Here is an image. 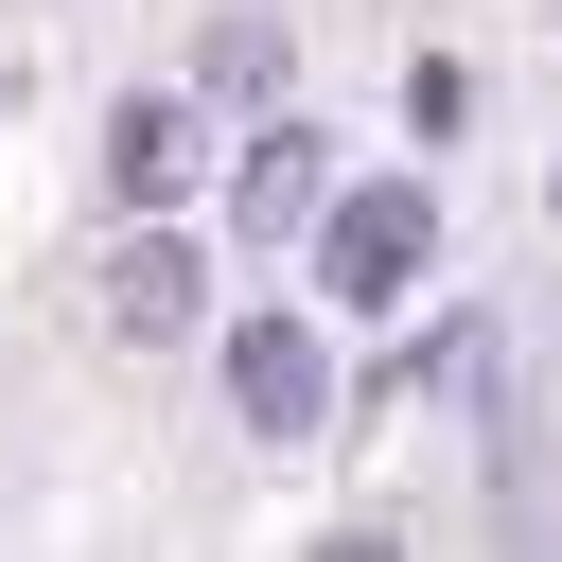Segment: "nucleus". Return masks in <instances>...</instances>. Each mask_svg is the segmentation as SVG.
Instances as JSON below:
<instances>
[{
    "label": "nucleus",
    "instance_id": "nucleus-1",
    "mask_svg": "<svg viewBox=\"0 0 562 562\" xmlns=\"http://www.w3.org/2000/svg\"><path fill=\"white\" fill-rule=\"evenodd\" d=\"M422 263H439V193H422V176H369L351 211H316V281H334L351 316H386Z\"/></svg>",
    "mask_w": 562,
    "mask_h": 562
},
{
    "label": "nucleus",
    "instance_id": "nucleus-2",
    "mask_svg": "<svg viewBox=\"0 0 562 562\" xmlns=\"http://www.w3.org/2000/svg\"><path fill=\"white\" fill-rule=\"evenodd\" d=\"M228 404H246L263 439H299V422L334 404V369H316V316H228Z\"/></svg>",
    "mask_w": 562,
    "mask_h": 562
},
{
    "label": "nucleus",
    "instance_id": "nucleus-3",
    "mask_svg": "<svg viewBox=\"0 0 562 562\" xmlns=\"http://www.w3.org/2000/svg\"><path fill=\"white\" fill-rule=\"evenodd\" d=\"M193 299H211V263H193V246H123V263H105V316H123L140 351H158V334H193Z\"/></svg>",
    "mask_w": 562,
    "mask_h": 562
},
{
    "label": "nucleus",
    "instance_id": "nucleus-4",
    "mask_svg": "<svg viewBox=\"0 0 562 562\" xmlns=\"http://www.w3.org/2000/svg\"><path fill=\"white\" fill-rule=\"evenodd\" d=\"M176 158H193V123H176V105H123V140H105V193H123V211H176V193H193Z\"/></svg>",
    "mask_w": 562,
    "mask_h": 562
},
{
    "label": "nucleus",
    "instance_id": "nucleus-5",
    "mask_svg": "<svg viewBox=\"0 0 562 562\" xmlns=\"http://www.w3.org/2000/svg\"><path fill=\"white\" fill-rule=\"evenodd\" d=\"M228 211H246V228H316V140H299V123H263V140H246V193H228Z\"/></svg>",
    "mask_w": 562,
    "mask_h": 562
}]
</instances>
